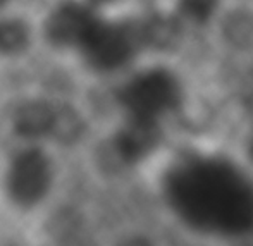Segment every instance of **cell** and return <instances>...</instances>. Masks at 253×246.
I'll return each instance as SVG.
<instances>
[{
	"mask_svg": "<svg viewBox=\"0 0 253 246\" xmlns=\"http://www.w3.org/2000/svg\"><path fill=\"white\" fill-rule=\"evenodd\" d=\"M212 31L227 53L236 57L253 55V5L231 0Z\"/></svg>",
	"mask_w": 253,
	"mask_h": 246,
	"instance_id": "obj_7",
	"label": "cell"
},
{
	"mask_svg": "<svg viewBox=\"0 0 253 246\" xmlns=\"http://www.w3.org/2000/svg\"><path fill=\"white\" fill-rule=\"evenodd\" d=\"M10 2H12V0H0V12H2L5 7H9Z\"/></svg>",
	"mask_w": 253,
	"mask_h": 246,
	"instance_id": "obj_15",
	"label": "cell"
},
{
	"mask_svg": "<svg viewBox=\"0 0 253 246\" xmlns=\"http://www.w3.org/2000/svg\"><path fill=\"white\" fill-rule=\"evenodd\" d=\"M164 143V124L126 117L109 141V153L119 167H134L155 155Z\"/></svg>",
	"mask_w": 253,
	"mask_h": 246,
	"instance_id": "obj_6",
	"label": "cell"
},
{
	"mask_svg": "<svg viewBox=\"0 0 253 246\" xmlns=\"http://www.w3.org/2000/svg\"><path fill=\"white\" fill-rule=\"evenodd\" d=\"M143 50L141 19L98 16L76 52L91 73L109 76L129 71Z\"/></svg>",
	"mask_w": 253,
	"mask_h": 246,
	"instance_id": "obj_3",
	"label": "cell"
},
{
	"mask_svg": "<svg viewBox=\"0 0 253 246\" xmlns=\"http://www.w3.org/2000/svg\"><path fill=\"white\" fill-rule=\"evenodd\" d=\"M162 190L169 208L195 231L217 236L253 231V177L227 157H177L167 167Z\"/></svg>",
	"mask_w": 253,
	"mask_h": 246,
	"instance_id": "obj_1",
	"label": "cell"
},
{
	"mask_svg": "<svg viewBox=\"0 0 253 246\" xmlns=\"http://www.w3.org/2000/svg\"><path fill=\"white\" fill-rule=\"evenodd\" d=\"M243 153L247 157L248 164L253 165V123L250 124V127L247 129L243 138Z\"/></svg>",
	"mask_w": 253,
	"mask_h": 246,
	"instance_id": "obj_12",
	"label": "cell"
},
{
	"mask_svg": "<svg viewBox=\"0 0 253 246\" xmlns=\"http://www.w3.org/2000/svg\"><path fill=\"white\" fill-rule=\"evenodd\" d=\"M98 16L86 0H60L42 21V38L53 50H78Z\"/></svg>",
	"mask_w": 253,
	"mask_h": 246,
	"instance_id": "obj_5",
	"label": "cell"
},
{
	"mask_svg": "<svg viewBox=\"0 0 253 246\" xmlns=\"http://www.w3.org/2000/svg\"><path fill=\"white\" fill-rule=\"evenodd\" d=\"M35 31L28 19L21 16L0 17V59H19L33 47Z\"/></svg>",
	"mask_w": 253,
	"mask_h": 246,
	"instance_id": "obj_10",
	"label": "cell"
},
{
	"mask_svg": "<svg viewBox=\"0 0 253 246\" xmlns=\"http://www.w3.org/2000/svg\"><path fill=\"white\" fill-rule=\"evenodd\" d=\"M84 131V123L81 116L69 105H57V119L53 126L52 138L59 143H76Z\"/></svg>",
	"mask_w": 253,
	"mask_h": 246,
	"instance_id": "obj_11",
	"label": "cell"
},
{
	"mask_svg": "<svg viewBox=\"0 0 253 246\" xmlns=\"http://www.w3.org/2000/svg\"><path fill=\"white\" fill-rule=\"evenodd\" d=\"M116 100L126 117L162 123L177 116L188 100L183 71L167 59L153 60L129 71L116 90Z\"/></svg>",
	"mask_w": 253,
	"mask_h": 246,
	"instance_id": "obj_2",
	"label": "cell"
},
{
	"mask_svg": "<svg viewBox=\"0 0 253 246\" xmlns=\"http://www.w3.org/2000/svg\"><path fill=\"white\" fill-rule=\"evenodd\" d=\"M86 2H90L93 7H97V9H102V7H112V5H117L119 2H123V0H86Z\"/></svg>",
	"mask_w": 253,
	"mask_h": 246,
	"instance_id": "obj_14",
	"label": "cell"
},
{
	"mask_svg": "<svg viewBox=\"0 0 253 246\" xmlns=\"http://www.w3.org/2000/svg\"><path fill=\"white\" fill-rule=\"evenodd\" d=\"M53 169L42 148L31 147L19 152L9 164L5 174L7 197L19 208H33L48 195Z\"/></svg>",
	"mask_w": 253,
	"mask_h": 246,
	"instance_id": "obj_4",
	"label": "cell"
},
{
	"mask_svg": "<svg viewBox=\"0 0 253 246\" xmlns=\"http://www.w3.org/2000/svg\"><path fill=\"white\" fill-rule=\"evenodd\" d=\"M119 246H153V243L148 240V238L133 236V238H127V240H124Z\"/></svg>",
	"mask_w": 253,
	"mask_h": 246,
	"instance_id": "obj_13",
	"label": "cell"
},
{
	"mask_svg": "<svg viewBox=\"0 0 253 246\" xmlns=\"http://www.w3.org/2000/svg\"><path fill=\"white\" fill-rule=\"evenodd\" d=\"M231 0H169V9L190 30H212Z\"/></svg>",
	"mask_w": 253,
	"mask_h": 246,
	"instance_id": "obj_9",
	"label": "cell"
},
{
	"mask_svg": "<svg viewBox=\"0 0 253 246\" xmlns=\"http://www.w3.org/2000/svg\"><path fill=\"white\" fill-rule=\"evenodd\" d=\"M57 119V105L48 100H28L17 107L12 117V126L17 136L24 140H38L52 136Z\"/></svg>",
	"mask_w": 253,
	"mask_h": 246,
	"instance_id": "obj_8",
	"label": "cell"
}]
</instances>
